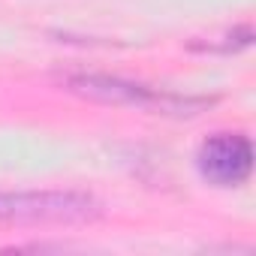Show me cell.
<instances>
[{"instance_id":"cell-1","label":"cell","mask_w":256,"mask_h":256,"mask_svg":"<svg viewBox=\"0 0 256 256\" xmlns=\"http://www.w3.org/2000/svg\"><path fill=\"white\" fill-rule=\"evenodd\" d=\"M250 166H253L250 142L238 133H220L199 148V169L214 184L235 187L250 175Z\"/></svg>"},{"instance_id":"cell-2","label":"cell","mask_w":256,"mask_h":256,"mask_svg":"<svg viewBox=\"0 0 256 256\" xmlns=\"http://www.w3.org/2000/svg\"><path fill=\"white\" fill-rule=\"evenodd\" d=\"M90 199L84 196H0V217H28V220H72L88 217Z\"/></svg>"}]
</instances>
